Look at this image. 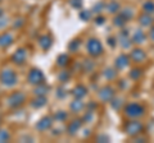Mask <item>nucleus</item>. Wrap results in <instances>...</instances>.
I'll list each match as a JSON object with an SVG mask.
<instances>
[{
    "mask_svg": "<svg viewBox=\"0 0 154 143\" xmlns=\"http://www.w3.org/2000/svg\"><path fill=\"white\" fill-rule=\"evenodd\" d=\"M0 82L2 84L7 86V87H12L17 83V74L14 73V70L12 69H3L2 73H0Z\"/></svg>",
    "mask_w": 154,
    "mask_h": 143,
    "instance_id": "nucleus-1",
    "label": "nucleus"
},
{
    "mask_svg": "<svg viewBox=\"0 0 154 143\" xmlns=\"http://www.w3.org/2000/svg\"><path fill=\"white\" fill-rule=\"evenodd\" d=\"M86 49H88V52L91 56H99L103 52V45L99 40L90 39L88 41V45H86Z\"/></svg>",
    "mask_w": 154,
    "mask_h": 143,
    "instance_id": "nucleus-2",
    "label": "nucleus"
},
{
    "mask_svg": "<svg viewBox=\"0 0 154 143\" xmlns=\"http://www.w3.org/2000/svg\"><path fill=\"white\" fill-rule=\"evenodd\" d=\"M144 129V127H143V124L140 121H137V120H132V121H128L126 124V127H125V130H126V133L128 136H137V134H140V133L143 132Z\"/></svg>",
    "mask_w": 154,
    "mask_h": 143,
    "instance_id": "nucleus-3",
    "label": "nucleus"
},
{
    "mask_svg": "<svg viewBox=\"0 0 154 143\" xmlns=\"http://www.w3.org/2000/svg\"><path fill=\"white\" fill-rule=\"evenodd\" d=\"M125 112H126V115L130 118H137L144 114V107L139 104H128L127 106L125 107Z\"/></svg>",
    "mask_w": 154,
    "mask_h": 143,
    "instance_id": "nucleus-4",
    "label": "nucleus"
},
{
    "mask_svg": "<svg viewBox=\"0 0 154 143\" xmlns=\"http://www.w3.org/2000/svg\"><path fill=\"white\" fill-rule=\"evenodd\" d=\"M28 82L35 86L44 83V74H42V72L40 69H32L28 73Z\"/></svg>",
    "mask_w": 154,
    "mask_h": 143,
    "instance_id": "nucleus-5",
    "label": "nucleus"
},
{
    "mask_svg": "<svg viewBox=\"0 0 154 143\" xmlns=\"http://www.w3.org/2000/svg\"><path fill=\"white\" fill-rule=\"evenodd\" d=\"M25 95H23L22 92H14L11 95V97H9V105H11L12 107H18V106H21V105L25 102Z\"/></svg>",
    "mask_w": 154,
    "mask_h": 143,
    "instance_id": "nucleus-6",
    "label": "nucleus"
},
{
    "mask_svg": "<svg viewBox=\"0 0 154 143\" xmlns=\"http://www.w3.org/2000/svg\"><path fill=\"white\" fill-rule=\"evenodd\" d=\"M12 59H13V61H14L16 64L22 65V64L27 60V51H26L25 49H18V50L13 54Z\"/></svg>",
    "mask_w": 154,
    "mask_h": 143,
    "instance_id": "nucleus-7",
    "label": "nucleus"
},
{
    "mask_svg": "<svg viewBox=\"0 0 154 143\" xmlns=\"http://www.w3.org/2000/svg\"><path fill=\"white\" fill-rule=\"evenodd\" d=\"M51 125H53L51 118H50V116H46V118H42V119H40V120L37 121L36 129L40 130V132H45V130H48V129H50Z\"/></svg>",
    "mask_w": 154,
    "mask_h": 143,
    "instance_id": "nucleus-8",
    "label": "nucleus"
},
{
    "mask_svg": "<svg viewBox=\"0 0 154 143\" xmlns=\"http://www.w3.org/2000/svg\"><path fill=\"white\" fill-rule=\"evenodd\" d=\"M113 96H114V91H113V88H110V87H104L102 91L99 92V97L104 102L110 101V100L113 98Z\"/></svg>",
    "mask_w": 154,
    "mask_h": 143,
    "instance_id": "nucleus-9",
    "label": "nucleus"
},
{
    "mask_svg": "<svg viewBox=\"0 0 154 143\" xmlns=\"http://www.w3.org/2000/svg\"><path fill=\"white\" fill-rule=\"evenodd\" d=\"M130 58H131L135 63H140V61H144L146 59V54L141 49H134L131 55H130Z\"/></svg>",
    "mask_w": 154,
    "mask_h": 143,
    "instance_id": "nucleus-10",
    "label": "nucleus"
},
{
    "mask_svg": "<svg viewBox=\"0 0 154 143\" xmlns=\"http://www.w3.org/2000/svg\"><path fill=\"white\" fill-rule=\"evenodd\" d=\"M12 44H13V36L11 33H3V35H0V46L2 47H8Z\"/></svg>",
    "mask_w": 154,
    "mask_h": 143,
    "instance_id": "nucleus-11",
    "label": "nucleus"
},
{
    "mask_svg": "<svg viewBox=\"0 0 154 143\" xmlns=\"http://www.w3.org/2000/svg\"><path fill=\"white\" fill-rule=\"evenodd\" d=\"M128 56L127 55H121L118 56L117 60H116V68L117 69H123L126 68V66L128 65Z\"/></svg>",
    "mask_w": 154,
    "mask_h": 143,
    "instance_id": "nucleus-12",
    "label": "nucleus"
},
{
    "mask_svg": "<svg viewBox=\"0 0 154 143\" xmlns=\"http://www.w3.org/2000/svg\"><path fill=\"white\" fill-rule=\"evenodd\" d=\"M80 128H81V120H73L68 124L67 132H68L71 136H73L77 133V130H80Z\"/></svg>",
    "mask_w": 154,
    "mask_h": 143,
    "instance_id": "nucleus-13",
    "label": "nucleus"
},
{
    "mask_svg": "<svg viewBox=\"0 0 154 143\" xmlns=\"http://www.w3.org/2000/svg\"><path fill=\"white\" fill-rule=\"evenodd\" d=\"M145 40H146V35H145V32H144L143 30L136 31L135 32V35H134V37H132L134 44H143Z\"/></svg>",
    "mask_w": 154,
    "mask_h": 143,
    "instance_id": "nucleus-14",
    "label": "nucleus"
},
{
    "mask_svg": "<svg viewBox=\"0 0 154 143\" xmlns=\"http://www.w3.org/2000/svg\"><path fill=\"white\" fill-rule=\"evenodd\" d=\"M84 102L81 101V98H76L73 102L71 104V110L73 111V112H79V111H81L84 109Z\"/></svg>",
    "mask_w": 154,
    "mask_h": 143,
    "instance_id": "nucleus-15",
    "label": "nucleus"
},
{
    "mask_svg": "<svg viewBox=\"0 0 154 143\" xmlns=\"http://www.w3.org/2000/svg\"><path fill=\"white\" fill-rule=\"evenodd\" d=\"M118 42L123 47H128L130 45H131V41H130V39H128V33L127 32H122L121 35H119V37H118Z\"/></svg>",
    "mask_w": 154,
    "mask_h": 143,
    "instance_id": "nucleus-16",
    "label": "nucleus"
},
{
    "mask_svg": "<svg viewBox=\"0 0 154 143\" xmlns=\"http://www.w3.org/2000/svg\"><path fill=\"white\" fill-rule=\"evenodd\" d=\"M139 22H140L143 26L149 27V26L153 25V18L150 17V14L145 13V14H143V16H140V19H139Z\"/></svg>",
    "mask_w": 154,
    "mask_h": 143,
    "instance_id": "nucleus-17",
    "label": "nucleus"
},
{
    "mask_svg": "<svg viewBox=\"0 0 154 143\" xmlns=\"http://www.w3.org/2000/svg\"><path fill=\"white\" fill-rule=\"evenodd\" d=\"M38 42H40V46L42 47L44 50H48L49 47L51 46V39H50V36H42L40 37V40H38Z\"/></svg>",
    "mask_w": 154,
    "mask_h": 143,
    "instance_id": "nucleus-18",
    "label": "nucleus"
},
{
    "mask_svg": "<svg viewBox=\"0 0 154 143\" xmlns=\"http://www.w3.org/2000/svg\"><path fill=\"white\" fill-rule=\"evenodd\" d=\"M48 89H49V87L45 86L44 83L37 84L36 88H35V95H36V96H45V95L48 93Z\"/></svg>",
    "mask_w": 154,
    "mask_h": 143,
    "instance_id": "nucleus-19",
    "label": "nucleus"
},
{
    "mask_svg": "<svg viewBox=\"0 0 154 143\" xmlns=\"http://www.w3.org/2000/svg\"><path fill=\"white\" fill-rule=\"evenodd\" d=\"M73 96L76 98H82L85 95H86V88L84 87V86H77V87L73 89Z\"/></svg>",
    "mask_w": 154,
    "mask_h": 143,
    "instance_id": "nucleus-20",
    "label": "nucleus"
},
{
    "mask_svg": "<svg viewBox=\"0 0 154 143\" xmlns=\"http://www.w3.org/2000/svg\"><path fill=\"white\" fill-rule=\"evenodd\" d=\"M46 101H48V100H46L45 96H37V98L32 102V106L33 107H42L46 104Z\"/></svg>",
    "mask_w": 154,
    "mask_h": 143,
    "instance_id": "nucleus-21",
    "label": "nucleus"
},
{
    "mask_svg": "<svg viewBox=\"0 0 154 143\" xmlns=\"http://www.w3.org/2000/svg\"><path fill=\"white\" fill-rule=\"evenodd\" d=\"M118 9H119V4L117 1H110L107 5V10L109 13H116V12H118Z\"/></svg>",
    "mask_w": 154,
    "mask_h": 143,
    "instance_id": "nucleus-22",
    "label": "nucleus"
},
{
    "mask_svg": "<svg viewBox=\"0 0 154 143\" xmlns=\"http://www.w3.org/2000/svg\"><path fill=\"white\" fill-rule=\"evenodd\" d=\"M144 12L148 13V14H150V13H154V1H146L145 4H144Z\"/></svg>",
    "mask_w": 154,
    "mask_h": 143,
    "instance_id": "nucleus-23",
    "label": "nucleus"
},
{
    "mask_svg": "<svg viewBox=\"0 0 154 143\" xmlns=\"http://www.w3.org/2000/svg\"><path fill=\"white\" fill-rule=\"evenodd\" d=\"M126 22H127V19H126V18H125V17L122 16V14H119L118 17H116V18H114V25H116V26L122 27V26H123Z\"/></svg>",
    "mask_w": 154,
    "mask_h": 143,
    "instance_id": "nucleus-24",
    "label": "nucleus"
},
{
    "mask_svg": "<svg viewBox=\"0 0 154 143\" xmlns=\"http://www.w3.org/2000/svg\"><path fill=\"white\" fill-rule=\"evenodd\" d=\"M11 139V134L7 130H0V143L2 142H8Z\"/></svg>",
    "mask_w": 154,
    "mask_h": 143,
    "instance_id": "nucleus-25",
    "label": "nucleus"
},
{
    "mask_svg": "<svg viewBox=\"0 0 154 143\" xmlns=\"http://www.w3.org/2000/svg\"><path fill=\"white\" fill-rule=\"evenodd\" d=\"M67 61H68V56H67V55H60L59 58H58V64H59L60 66L66 65Z\"/></svg>",
    "mask_w": 154,
    "mask_h": 143,
    "instance_id": "nucleus-26",
    "label": "nucleus"
},
{
    "mask_svg": "<svg viewBox=\"0 0 154 143\" xmlns=\"http://www.w3.org/2000/svg\"><path fill=\"white\" fill-rule=\"evenodd\" d=\"M104 74H105V77H107L108 79H112V78L116 77V70H113V69H105Z\"/></svg>",
    "mask_w": 154,
    "mask_h": 143,
    "instance_id": "nucleus-27",
    "label": "nucleus"
},
{
    "mask_svg": "<svg viewBox=\"0 0 154 143\" xmlns=\"http://www.w3.org/2000/svg\"><path fill=\"white\" fill-rule=\"evenodd\" d=\"M121 14H122V16H123L125 18H126V19H130V18H132V16H134L132 10H130L128 8H126V9H125V10H123Z\"/></svg>",
    "mask_w": 154,
    "mask_h": 143,
    "instance_id": "nucleus-28",
    "label": "nucleus"
},
{
    "mask_svg": "<svg viewBox=\"0 0 154 143\" xmlns=\"http://www.w3.org/2000/svg\"><path fill=\"white\" fill-rule=\"evenodd\" d=\"M66 118H67V114H66L64 111H58V112L55 114V119H57V120H59V121L64 120Z\"/></svg>",
    "mask_w": 154,
    "mask_h": 143,
    "instance_id": "nucleus-29",
    "label": "nucleus"
},
{
    "mask_svg": "<svg viewBox=\"0 0 154 143\" xmlns=\"http://www.w3.org/2000/svg\"><path fill=\"white\" fill-rule=\"evenodd\" d=\"M71 5L76 9H79V8H81V5H82V0H71Z\"/></svg>",
    "mask_w": 154,
    "mask_h": 143,
    "instance_id": "nucleus-30",
    "label": "nucleus"
},
{
    "mask_svg": "<svg viewBox=\"0 0 154 143\" xmlns=\"http://www.w3.org/2000/svg\"><path fill=\"white\" fill-rule=\"evenodd\" d=\"M80 17H81V19H84V21H89V18H90V12L82 10V12L80 13Z\"/></svg>",
    "mask_w": 154,
    "mask_h": 143,
    "instance_id": "nucleus-31",
    "label": "nucleus"
},
{
    "mask_svg": "<svg viewBox=\"0 0 154 143\" xmlns=\"http://www.w3.org/2000/svg\"><path fill=\"white\" fill-rule=\"evenodd\" d=\"M140 70H139V69H134L132 72H131V73H130V77H131V78H134V79H137L139 77H140Z\"/></svg>",
    "mask_w": 154,
    "mask_h": 143,
    "instance_id": "nucleus-32",
    "label": "nucleus"
},
{
    "mask_svg": "<svg viewBox=\"0 0 154 143\" xmlns=\"http://www.w3.org/2000/svg\"><path fill=\"white\" fill-rule=\"evenodd\" d=\"M79 45H80V40H75L72 44L69 45V49H71V51H76V49L79 47Z\"/></svg>",
    "mask_w": 154,
    "mask_h": 143,
    "instance_id": "nucleus-33",
    "label": "nucleus"
},
{
    "mask_svg": "<svg viewBox=\"0 0 154 143\" xmlns=\"http://www.w3.org/2000/svg\"><path fill=\"white\" fill-rule=\"evenodd\" d=\"M67 79H68V74H67V73L60 74V80H63V82H64V80H67Z\"/></svg>",
    "mask_w": 154,
    "mask_h": 143,
    "instance_id": "nucleus-34",
    "label": "nucleus"
},
{
    "mask_svg": "<svg viewBox=\"0 0 154 143\" xmlns=\"http://www.w3.org/2000/svg\"><path fill=\"white\" fill-rule=\"evenodd\" d=\"M149 37H150V39L154 41V27L150 30V32H149Z\"/></svg>",
    "mask_w": 154,
    "mask_h": 143,
    "instance_id": "nucleus-35",
    "label": "nucleus"
},
{
    "mask_svg": "<svg viewBox=\"0 0 154 143\" xmlns=\"http://www.w3.org/2000/svg\"><path fill=\"white\" fill-rule=\"evenodd\" d=\"M98 141H99V142H100V141L108 142V141H109V138H108V137H99V138H98Z\"/></svg>",
    "mask_w": 154,
    "mask_h": 143,
    "instance_id": "nucleus-36",
    "label": "nucleus"
},
{
    "mask_svg": "<svg viewBox=\"0 0 154 143\" xmlns=\"http://www.w3.org/2000/svg\"><path fill=\"white\" fill-rule=\"evenodd\" d=\"M3 16V10H2V9H0V17H2Z\"/></svg>",
    "mask_w": 154,
    "mask_h": 143,
    "instance_id": "nucleus-37",
    "label": "nucleus"
},
{
    "mask_svg": "<svg viewBox=\"0 0 154 143\" xmlns=\"http://www.w3.org/2000/svg\"><path fill=\"white\" fill-rule=\"evenodd\" d=\"M0 1H2V0H0Z\"/></svg>",
    "mask_w": 154,
    "mask_h": 143,
    "instance_id": "nucleus-38",
    "label": "nucleus"
}]
</instances>
